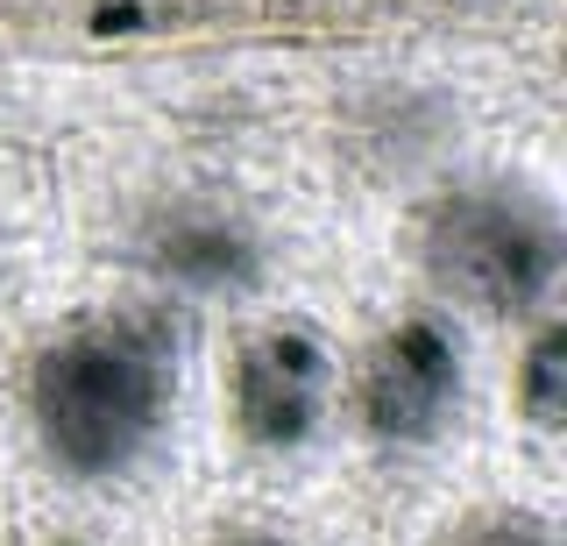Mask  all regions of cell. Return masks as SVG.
Wrapping results in <instances>:
<instances>
[{
  "label": "cell",
  "mask_w": 567,
  "mask_h": 546,
  "mask_svg": "<svg viewBox=\"0 0 567 546\" xmlns=\"http://www.w3.org/2000/svg\"><path fill=\"white\" fill-rule=\"evenodd\" d=\"M142 262L156 277L185 291H256L262 285V241L241 214H220V206H171V214L150 220L142 235Z\"/></svg>",
  "instance_id": "5"
},
{
  "label": "cell",
  "mask_w": 567,
  "mask_h": 546,
  "mask_svg": "<svg viewBox=\"0 0 567 546\" xmlns=\"http://www.w3.org/2000/svg\"><path fill=\"white\" fill-rule=\"evenodd\" d=\"M461 546H554V539H546L532 518H496V525H483V533H468Z\"/></svg>",
  "instance_id": "7"
},
{
  "label": "cell",
  "mask_w": 567,
  "mask_h": 546,
  "mask_svg": "<svg viewBox=\"0 0 567 546\" xmlns=\"http://www.w3.org/2000/svg\"><path fill=\"white\" fill-rule=\"evenodd\" d=\"M58 546H85V539H58Z\"/></svg>",
  "instance_id": "9"
},
{
  "label": "cell",
  "mask_w": 567,
  "mask_h": 546,
  "mask_svg": "<svg viewBox=\"0 0 567 546\" xmlns=\"http://www.w3.org/2000/svg\"><path fill=\"white\" fill-rule=\"evenodd\" d=\"M220 546H291V539H277V533H227Z\"/></svg>",
  "instance_id": "8"
},
{
  "label": "cell",
  "mask_w": 567,
  "mask_h": 546,
  "mask_svg": "<svg viewBox=\"0 0 567 546\" xmlns=\"http://www.w3.org/2000/svg\"><path fill=\"white\" fill-rule=\"evenodd\" d=\"M518 404H525V419L539 433H560L567 426V327H539V341L525 348Z\"/></svg>",
  "instance_id": "6"
},
{
  "label": "cell",
  "mask_w": 567,
  "mask_h": 546,
  "mask_svg": "<svg viewBox=\"0 0 567 546\" xmlns=\"http://www.w3.org/2000/svg\"><path fill=\"white\" fill-rule=\"evenodd\" d=\"M177 404V333L164 312H85L29 362V426L43 462L71 483H121Z\"/></svg>",
  "instance_id": "1"
},
{
  "label": "cell",
  "mask_w": 567,
  "mask_h": 546,
  "mask_svg": "<svg viewBox=\"0 0 567 546\" xmlns=\"http://www.w3.org/2000/svg\"><path fill=\"white\" fill-rule=\"evenodd\" d=\"M461 404V341L447 320L412 312L369 348L362 383H354V412L362 433L383 447H419L447 426V412Z\"/></svg>",
  "instance_id": "3"
},
{
  "label": "cell",
  "mask_w": 567,
  "mask_h": 546,
  "mask_svg": "<svg viewBox=\"0 0 567 546\" xmlns=\"http://www.w3.org/2000/svg\"><path fill=\"white\" fill-rule=\"evenodd\" d=\"M327 398H333V362L306 320L262 327L235 356V426L262 454L306 447L327 419Z\"/></svg>",
  "instance_id": "4"
},
{
  "label": "cell",
  "mask_w": 567,
  "mask_h": 546,
  "mask_svg": "<svg viewBox=\"0 0 567 546\" xmlns=\"http://www.w3.org/2000/svg\"><path fill=\"white\" fill-rule=\"evenodd\" d=\"M419 256L433 270L440 291H454L461 306L475 312H532L546 291L560 285V214L539 199V192L518 185H468L447 192V199L425 214L419 227Z\"/></svg>",
  "instance_id": "2"
}]
</instances>
